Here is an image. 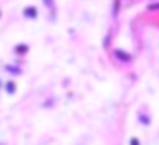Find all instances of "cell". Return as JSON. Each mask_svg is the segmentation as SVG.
Listing matches in <instances>:
<instances>
[{
	"instance_id": "7a4b0ae2",
	"label": "cell",
	"mask_w": 159,
	"mask_h": 145,
	"mask_svg": "<svg viewBox=\"0 0 159 145\" xmlns=\"http://www.w3.org/2000/svg\"><path fill=\"white\" fill-rule=\"evenodd\" d=\"M6 89H8V93H14V89H16V87H14V83H10V85H8Z\"/></svg>"
},
{
	"instance_id": "6da1fadb",
	"label": "cell",
	"mask_w": 159,
	"mask_h": 145,
	"mask_svg": "<svg viewBox=\"0 0 159 145\" xmlns=\"http://www.w3.org/2000/svg\"><path fill=\"white\" fill-rule=\"evenodd\" d=\"M24 14H26V16H30V18H34L36 10H34V8H26V10H24Z\"/></svg>"
},
{
	"instance_id": "277c9868",
	"label": "cell",
	"mask_w": 159,
	"mask_h": 145,
	"mask_svg": "<svg viewBox=\"0 0 159 145\" xmlns=\"http://www.w3.org/2000/svg\"><path fill=\"white\" fill-rule=\"evenodd\" d=\"M131 145H139V139H137V137H133V139H131Z\"/></svg>"
},
{
	"instance_id": "3957f363",
	"label": "cell",
	"mask_w": 159,
	"mask_h": 145,
	"mask_svg": "<svg viewBox=\"0 0 159 145\" xmlns=\"http://www.w3.org/2000/svg\"><path fill=\"white\" fill-rule=\"evenodd\" d=\"M16 51H18V52H26V47H24V44H20V47L16 48Z\"/></svg>"
}]
</instances>
